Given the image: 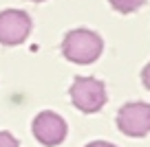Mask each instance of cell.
I'll return each mask as SVG.
<instances>
[{
    "mask_svg": "<svg viewBox=\"0 0 150 147\" xmlns=\"http://www.w3.org/2000/svg\"><path fill=\"white\" fill-rule=\"evenodd\" d=\"M104 51V40L91 29H73L62 40V55L73 64H93Z\"/></svg>",
    "mask_w": 150,
    "mask_h": 147,
    "instance_id": "1",
    "label": "cell"
},
{
    "mask_svg": "<svg viewBox=\"0 0 150 147\" xmlns=\"http://www.w3.org/2000/svg\"><path fill=\"white\" fill-rule=\"evenodd\" d=\"M71 101L84 114H95L106 106V86L97 77L77 75L71 86Z\"/></svg>",
    "mask_w": 150,
    "mask_h": 147,
    "instance_id": "2",
    "label": "cell"
},
{
    "mask_svg": "<svg viewBox=\"0 0 150 147\" xmlns=\"http://www.w3.org/2000/svg\"><path fill=\"white\" fill-rule=\"evenodd\" d=\"M117 127L130 138H141L150 134V103L130 101L117 110Z\"/></svg>",
    "mask_w": 150,
    "mask_h": 147,
    "instance_id": "3",
    "label": "cell"
},
{
    "mask_svg": "<svg viewBox=\"0 0 150 147\" xmlns=\"http://www.w3.org/2000/svg\"><path fill=\"white\" fill-rule=\"evenodd\" d=\"M31 33V15L22 9H5L0 11V44L18 46L27 42Z\"/></svg>",
    "mask_w": 150,
    "mask_h": 147,
    "instance_id": "4",
    "label": "cell"
},
{
    "mask_svg": "<svg viewBox=\"0 0 150 147\" xmlns=\"http://www.w3.org/2000/svg\"><path fill=\"white\" fill-rule=\"evenodd\" d=\"M33 136L38 138V143H42L44 147H57L64 143L66 138V121L62 119L57 112H51V110H44L33 119Z\"/></svg>",
    "mask_w": 150,
    "mask_h": 147,
    "instance_id": "5",
    "label": "cell"
},
{
    "mask_svg": "<svg viewBox=\"0 0 150 147\" xmlns=\"http://www.w3.org/2000/svg\"><path fill=\"white\" fill-rule=\"evenodd\" d=\"M110 2V7L115 11H119V13H132V11L141 9V7L146 5V0H108Z\"/></svg>",
    "mask_w": 150,
    "mask_h": 147,
    "instance_id": "6",
    "label": "cell"
},
{
    "mask_svg": "<svg viewBox=\"0 0 150 147\" xmlns=\"http://www.w3.org/2000/svg\"><path fill=\"white\" fill-rule=\"evenodd\" d=\"M0 147H20L18 138L7 130H0Z\"/></svg>",
    "mask_w": 150,
    "mask_h": 147,
    "instance_id": "7",
    "label": "cell"
},
{
    "mask_svg": "<svg viewBox=\"0 0 150 147\" xmlns=\"http://www.w3.org/2000/svg\"><path fill=\"white\" fill-rule=\"evenodd\" d=\"M141 83H144V86L150 90V62L146 64V68L141 70Z\"/></svg>",
    "mask_w": 150,
    "mask_h": 147,
    "instance_id": "8",
    "label": "cell"
},
{
    "mask_svg": "<svg viewBox=\"0 0 150 147\" xmlns=\"http://www.w3.org/2000/svg\"><path fill=\"white\" fill-rule=\"evenodd\" d=\"M86 147H117V145H112V143H108V141H93Z\"/></svg>",
    "mask_w": 150,
    "mask_h": 147,
    "instance_id": "9",
    "label": "cell"
},
{
    "mask_svg": "<svg viewBox=\"0 0 150 147\" xmlns=\"http://www.w3.org/2000/svg\"><path fill=\"white\" fill-rule=\"evenodd\" d=\"M31 2H44V0H31Z\"/></svg>",
    "mask_w": 150,
    "mask_h": 147,
    "instance_id": "10",
    "label": "cell"
}]
</instances>
